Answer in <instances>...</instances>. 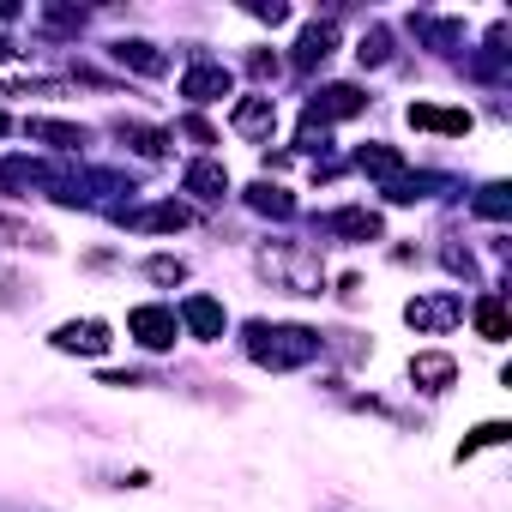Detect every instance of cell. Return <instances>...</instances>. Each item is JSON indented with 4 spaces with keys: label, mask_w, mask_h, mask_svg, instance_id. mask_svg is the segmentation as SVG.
I'll use <instances>...</instances> for the list:
<instances>
[{
    "label": "cell",
    "mask_w": 512,
    "mask_h": 512,
    "mask_svg": "<svg viewBox=\"0 0 512 512\" xmlns=\"http://www.w3.org/2000/svg\"><path fill=\"white\" fill-rule=\"evenodd\" d=\"M247 73H260V79H266V73H278V55H253V61H247Z\"/></svg>",
    "instance_id": "cell-29"
},
{
    "label": "cell",
    "mask_w": 512,
    "mask_h": 512,
    "mask_svg": "<svg viewBox=\"0 0 512 512\" xmlns=\"http://www.w3.org/2000/svg\"><path fill=\"white\" fill-rule=\"evenodd\" d=\"M127 332H133L145 350H175V332H181V320H175V308H157V302H145V308H133V314H127Z\"/></svg>",
    "instance_id": "cell-5"
},
{
    "label": "cell",
    "mask_w": 512,
    "mask_h": 512,
    "mask_svg": "<svg viewBox=\"0 0 512 512\" xmlns=\"http://www.w3.org/2000/svg\"><path fill=\"white\" fill-rule=\"evenodd\" d=\"M43 19H49L55 31H85V13H67V7H49Z\"/></svg>",
    "instance_id": "cell-27"
},
{
    "label": "cell",
    "mask_w": 512,
    "mask_h": 512,
    "mask_svg": "<svg viewBox=\"0 0 512 512\" xmlns=\"http://www.w3.org/2000/svg\"><path fill=\"white\" fill-rule=\"evenodd\" d=\"M145 278H151V284H181V278H187V260H175V253H157V260H145Z\"/></svg>",
    "instance_id": "cell-23"
},
{
    "label": "cell",
    "mask_w": 512,
    "mask_h": 512,
    "mask_svg": "<svg viewBox=\"0 0 512 512\" xmlns=\"http://www.w3.org/2000/svg\"><path fill=\"white\" fill-rule=\"evenodd\" d=\"M121 223H127V229H163V235H175V229L193 223V211L175 205V199H163V205H145V211H121Z\"/></svg>",
    "instance_id": "cell-11"
},
{
    "label": "cell",
    "mask_w": 512,
    "mask_h": 512,
    "mask_svg": "<svg viewBox=\"0 0 512 512\" xmlns=\"http://www.w3.org/2000/svg\"><path fill=\"white\" fill-rule=\"evenodd\" d=\"M506 434H512V428H506V422H482V428H476V434H470V440H464V446H458V458H476V452H482V446H500V440H506Z\"/></svg>",
    "instance_id": "cell-24"
},
{
    "label": "cell",
    "mask_w": 512,
    "mask_h": 512,
    "mask_svg": "<svg viewBox=\"0 0 512 512\" xmlns=\"http://www.w3.org/2000/svg\"><path fill=\"white\" fill-rule=\"evenodd\" d=\"M0 61H19V49H13V43H7V37H0Z\"/></svg>",
    "instance_id": "cell-31"
},
{
    "label": "cell",
    "mask_w": 512,
    "mask_h": 512,
    "mask_svg": "<svg viewBox=\"0 0 512 512\" xmlns=\"http://www.w3.org/2000/svg\"><path fill=\"white\" fill-rule=\"evenodd\" d=\"M61 356H103L115 338H109V326L103 320H67V326H55V338H49Z\"/></svg>",
    "instance_id": "cell-6"
},
{
    "label": "cell",
    "mask_w": 512,
    "mask_h": 512,
    "mask_svg": "<svg viewBox=\"0 0 512 512\" xmlns=\"http://www.w3.org/2000/svg\"><path fill=\"white\" fill-rule=\"evenodd\" d=\"M260 272L278 278L290 296H320L326 290V266H320V253L314 247H296V241H278L260 253Z\"/></svg>",
    "instance_id": "cell-2"
},
{
    "label": "cell",
    "mask_w": 512,
    "mask_h": 512,
    "mask_svg": "<svg viewBox=\"0 0 512 512\" xmlns=\"http://www.w3.org/2000/svg\"><path fill=\"white\" fill-rule=\"evenodd\" d=\"M476 211H482V217H494V223H500V217H506V211H512V199H506V187H500V181H494V187H482V193H476Z\"/></svg>",
    "instance_id": "cell-25"
},
{
    "label": "cell",
    "mask_w": 512,
    "mask_h": 512,
    "mask_svg": "<svg viewBox=\"0 0 512 512\" xmlns=\"http://www.w3.org/2000/svg\"><path fill=\"white\" fill-rule=\"evenodd\" d=\"M470 320H476V332H482L488 344H500V338H506V308H500V296H482V302L470 308Z\"/></svg>",
    "instance_id": "cell-20"
},
{
    "label": "cell",
    "mask_w": 512,
    "mask_h": 512,
    "mask_svg": "<svg viewBox=\"0 0 512 512\" xmlns=\"http://www.w3.org/2000/svg\"><path fill=\"white\" fill-rule=\"evenodd\" d=\"M356 169H362V175H374V181H386V187H392V181H398V175H404V157H398V151H392V145H362V151H356Z\"/></svg>",
    "instance_id": "cell-17"
},
{
    "label": "cell",
    "mask_w": 512,
    "mask_h": 512,
    "mask_svg": "<svg viewBox=\"0 0 512 512\" xmlns=\"http://www.w3.org/2000/svg\"><path fill=\"white\" fill-rule=\"evenodd\" d=\"M115 133H121L133 151H145V157H163V145H169L163 127H139V121H115Z\"/></svg>",
    "instance_id": "cell-19"
},
{
    "label": "cell",
    "mask_w": 512,
    "mask_h": 512,
    "mask_svg": "<svg viewBox=\"0 0 512 512\" xmlns=\"http://www.w3.org/2000/svg\"><path fill=\"white\" fill-rule=\"evenodd\" d=\"M247 205L260 211V217H296V199H290L284 187H272V181H260V187H253V193H247Z\"/></svg>",
    "instance_id": "cell-18"
},
{
    "label": "cell",
    "mask_w": 512,
    "mask_h": 512,
    "mask_svg": "<svg viewBox=\"0 0 512 512\" xmlns=\"http://www.w3.org/2000/svg\"><path fill=\"white\" fill-rule=\"evenodd\" d=\"M13 290H25V284H19V278H13V272H0V302H19V296H13Z\"/></svg>",
    "instance_id": "cell-30"
},
{
    "label": "cell",
    "mask_w": 512,
    "mask_h": 512,
    "mask_svg": "<svg viewBox=\"0 0 512 512\" xmlns=\"http://www.w3.org/2000/svg\"><path fill=\"white\" fill-rule=\"evenodd\" d=\"M404 115H410V127H422V133H446V139H464V133H470V109H440V103H410Z\"/></svg>",
    "instance_id": "cell-9"
},
{
    "label": "cell",
    "mask_w": 512,
    "mask_h": 512,
    "mask_svg": "<svg viewBox=\"0 0 512 512\" xmlns=\"http://www.w3.org/2000/svg\"><path fill=\"white\" fill-rule=\"evenodd\" d=\"M410 380H416L422 392H446V386L458 380V362H452L446 350H422V356H410Z\"/></svg>",
    "instance_id": "cell-12"
},
{
    "label": "cell",
    "mask_w": 512,
    "mask_h": 512,
    "mask_svg": "<svg viewBox=\"0 0 512 512\" xmlns=\"http://www.w3.org/2000/svg\"><path fill=\"white\" fill-rule=\"evenodd\" d=\"M181 133H187L193 145H217V133H211V121H199V115H181Z\"/></svg>",
    "instance_id": "cell-26"
},
{
    "label": "cell",
    "mask_w": 512,
    "mask_h": 512,
    "mask_svg": "<svg viewBox=\"0 0 512 512\" xmlns=\"http://www.w3.org/2000/svg\"><path fill=\"white\" fill-rule=\"evenodd\" d=\"M0 247H49V235L31 229L25 217H0Z\"/></svg>",
    "instance_id": "cell-22"
},
{
    "label": "cell",
    "mask_w": 512,
    "mask_h": 512,
    "mask_svg": "<svg viewBox=\"0 0 512 512\" xmlns=\"http://www.w3.org/2000/svg\"><path fill=\"white\" fill-rule=\"evenodd\" d=\"M404 320H410L416 332H452V326L464 320V296H458V290H434V296H416V302L404 308Z\"/></svg>",
    "instance_id": "cell-4"
},
{
    "label": "cell",
    "mask_w": 512,
    "mask_h": 512,
    "mask_svg": "<svg viewBox=\"0 0 512 512\" xmlns=\"http://www.w3.org/2000/svg\"><path fill=\"white\" fill-rule=\"evenodd\" d=\"M25 133H31V139H43V145H55V151H79V145L91 139L85 127H73V121H43V115H31V121H25Z\"/></svg>",
    "instance_id": "cell-16"
},
{
    "label": "cell",
    "mask_w": 512,
    "mask_h": 512,
    "mask_svg": "<svg viewBox=\"0 0 512 512\" xmlns=\"http://www.w3.org/2000/svg\"><path fill=\"white\" fill-rule=\"evenodd\" d=\"M175 320H181L193 338H205V344H217V338H223V326H229V314H223V302H217V296H187Z\"/></svg>",
    "instance_id": "cell-7"
},
{
    "label": "cell",
    "mask_w": 512,
    "mask_h": 512,
    "mask_svg": "<svg viewBox=\"0 0 512 512\" xmlns=\"http://www.w3.org/2000/svg\"><path fill=\"white\" fill-rule=\"evenodd\" d=\"M229 127H235L241 139H272V133H278V103H272V97H241L235 115H229Z\"/></svg>",
    "instance_id": "cell-8"
},
{
    "label": "cell",
    "mask_w": 512,
    "mask_h": 512,
    "mask_svg": "<svg viewBox=\"0 0 512 512\" xmlns=\"http://www.w3.org/2000/svg\"><path fill=\"white\" fill-rule=\"evenodd\" d=\"M229 85H235V79H229V67H223V61H211V55H193V61H187V73H181V97H187V103H223V97H229Z\"/></svg>",
    "instance_id": "cell-3"
},
{
    "label": "cell",
    "mask_w": 512,
    "mask_h": 512,
    "mask_svg": "<svg viewBox=\"0 0 512 512\" xmlns=\"http://www.w3.org/2000/svg\"><path fill=\"white\" fill-rule=\"evenodd\" d=\"M109 55L121 61V67H133V73H145V79H157L169 61H163V49L157 43H145V37H121V43H109Z\"/></svg>",
    "instance_id": "cell-13"
},
{
    "label": "cell",
    "mask_w": 512,
    "mask_h": 512,
    "mask_svg": "<svg viewBox=\"0 0 512 512\" xmlns=\"http://www.w3.org/2000/svg\"><path fill=\"white\" fill-rule=\"evenodd\" d=\"M253 19H260V25H284V19H290V7H253Z\"/></svg>",
    "instance_id": "cell-28"
},
{
    "label": "cell",
    "mask_w": 512,
    "mask_h": 512,
    "mask_svg": "<svg viewBox=\"0 0 512 512\" xmlns=\"http://www.w3.org/2000/svg\"><path fill=\"white\" fill-rule=\"evenodd\" d=\"M356 61H362V67H386V61H392V37H386V25H368V31H362Z\"/></svg>",
    "instance_id": "cell-21"
},
{
    "label": "cell",
    "mask_w": 512,
    "mask_h": 512,
    "mask_svg": "<svg viewBox=\"0 0 512 512\" xmlns=\"http://www.w3.org/2000/svg\"><path fill=\"white\" fill-rule=\"evenodd\" d=\"M181 187L193 193V199H205V205H217L223 193H229V175H223V163H211V157H199L187 175H181Z\"/></svg>",
    "instance_id": "cell-14"
},
{
    "label": "cell",
    "mask_w": 512,
    "mask_h": 512,
    "mask_svg": "<svg viewBox=\"0 0 512 512\" xmlns=\"http://www.w3.org/2000/svg\"><path fill=\"white\" fill-rule=\"evenodd\" d=\"M326 229L332 235H344V241H380V211H368V205H344V211H326Z\"/></svg>",
    "instance_id": "cell-10"
},
{
    "label": "cell",
    "mask_w": 512,
    "mask_h": 512,
    "mask_svg": "<svg viewBox=\"0 0 512 512\" xmlns=\"http://www.w3.org/2000/svg\"><path fill=\"white\" fill-rule=\"evenodd\" d=\"M7 133H13V121H7V115H0V139H7Z\"/></svg>",
    "instance_id": "cell-32"
},
{
    "label": "cell",
    "mask_w": 512,
    "mask_h": 512,
    "mask_svg": "<svg viewBox=\"0 0 512 512\" xmlns=\"http://www.w3.org/2000/svg\"><path fill=\"white\" fill-rule=\"evenodd\" d=\"M320 350H326V338L314 326H272V320H253L247 326V356L260 362V368H272V374H290V368L314 362Z\"/></svg>",
    "instance_id": "cell-1"
},
{
    "label": "cell",
    "mask_w": 512,
    "mask_h": 512,
    "mask_svg": "<svg viewBox=\"0 0 512 512\" xmlns=\"http://www.w3.org/2000/svg\"><path fill=\"white\" fill-rule=\"evenodd\" d=\"M332 43H338V31H332V25H308V31H302V43H296V73H314V67H326Z\"/></svg>",
    "instance_id": "cell-15"
}]
</instances>
